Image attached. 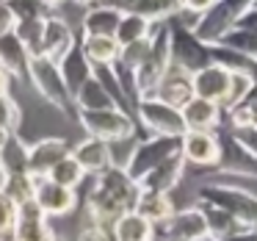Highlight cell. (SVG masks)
<instances>
[{
	"mask_svg": "<svg viewBox=\"0 0 257 241\" xmlns=\"http://www.w3.org/2000/svg\"><path fill=\"white\" fill-rule=\"evenodd\" d=\"M139 200V183L127 175V169L111 164L105 172L94 175V189L86 197V211L91 216V224L111 233L113 222L124 211H133Z\"/></svg>",
	"mask_w": 257,
	"mask_h": 241,
	"instance_id": "cell-1",
	"label": "cell"
},
{
	"mask_svg": "<svg viewBox=\"0 0 257 241\" xmlns=\"http://www.w3.org/2000/svg\"><path fill=\"white\" fill-rule=\"evenodd\" d=\"M169 67H172L169 25H166V20H161V23H152L150 50H147L144 61L136 67V95H139V97H152Z\"/></svg>",
	"mask_w": 257,
	"mask_h": 241,
	"instance_id": "cell-2",
	"label": "cell"
},
{
	"mask_svg": "<svg viewBox=\"0 0 257 241\" xmlns=\"http://www.w3.org/2000/svg\"><path fill=\"white\" fill-rule=\"evenodd\" d=\"M199 200L224 208L232 219H238L243 227L257 230V194L238 183H202Z\"/></svg>",
	"mask_w": 257,
	"mask_h": 241,
	"instance_id": "cell-3",
	"label": "cell"
},
{
	"mask_svg": "<svg viewBox=\"0 0 257 241\" xmlns=\"http://www.w3.org/2000/svg\"><path fill=\"white\" fill-rule=\"evenodd\" d=\"M25 78H31V84H34V89L39 92L42 97H45L47 103H50L53 108H58L61 114H75V106H72V97H69L67 92V84H64L61 78V69H58V64L53 61V58L47 56H31L28 61V75Z\"/></svg>",
	"mask_w": 257,
	"mask_h": 241,
	"instance_id": "cell-4",
	"label": "cell"
},
{
	"mask_svg": "<svg viewBox=\"0 0 257 241\" xmlns=\"http://www.w3.org/2000/svg\"><path fill=\"white\" fill-rule=\"evenodd\" d=\"M169 50H172V64H177L185 72H196V69L210 64V50L207 45L180 20L169 17Z\"/></svg>",
	"mask_w": 257,
	"mask_h": 241,
	"instance_id": "cell-5",
	"label": "cell"
},
{
	"mask_svg": "<svg viewBox=\"0 0 257 241\" xmlns=\"http://www.w3.org/2000/svg\"><path fill=\"white\" fill-rule=\"evenodd\" d=\"M249 6H251V0H213V6L199 14V20L194 23L191 31H194L205 45L218 42L221 34H227Z\"/></svg>",
	"mask_w": 257,
	"mask_h": 241,
	"instance_id": "cell-6",
	"label": "cell"
},
{
	"mask_svg": "<svg viewBox=\"0 0 257 241\" xmlns=\"http://www.w3.org/2000/svg\"><path fill=\"white\" fill-rule=\"evenodd\" d=\"M83 125V130L94 139L105 141H124L136 133L133 114H124L122 108H97V111H75Z\"/></svg>",
	"mask_w": 257,
	"mask_h": 241,
	"instance_id": "cell-7",
	"label": "cell"
},
{
	"mask_svg": "<svg viewBox=\"0 0 257 241\" xmlns=\"http://www.w3.org/2000/svg\"><path fill=\"white\" fill-rule=\"evenodd\" d=\"M174 152H180V136H150V139H144L141 144L133 147V152L124 161V169L139 183L152 167H158Z\"/></svg>",
	"mask_w": 257,
	"mask_h": 241,
	"instance_id": "cell-8",
	"label": "cell"
},
{
	"mask_svg": "<svg viewBox=\"0 0 257 241\" xmlns=\"http://www.w3.org/2000/svg\"><path fill=\"white\" fill-rule=\"evenodd\" d=\"M136 114L141 117L144 128L152 136H183L185 133V122H183L180 108L169 106V103L158 100V97H139Z\"/></svg>",
	"mask_w": 257,
	"mask_h": 241,
	"instance_id": "cell-9",
	"label": "cell"
},
{
	"mask_svg": "<svg viewBox=\"0 0 257 241\" xmlns=\"http://www.w3.org/2000/svg\"><path fill=\"white\" fill-rule=\"evenodd\" d=\"M155 235L163 241H207V222L199 205H191L155 224Z\"/></svg>",
	"mask_w": 257,
	"mask_h": 241,
	"instance_id": "cell-10",
	"label": "cell"
},
{
	"mask_svg": "<svg viewBox=\"0 0 257 241\" xmlns=\"http://www.w3.org/2000/svg\"><path fill=\"white\" fill-rule=\"evenodd\" d=\"M218 172L227 178H246V180H257V152H251L243 141L235 133L218 136Z\"/></svg>",
	"mask_w": 257,
	"mask_h": 241,
	"instance_id": "cell-11",
	"label": "cell"
},
{
	"mask_svg": "<svg viewBox=\"0 0 257 241\" xmlns=\"http://www.w3.org/2000/svg\"><path fill=\"white\" fill-rule=\"evenodd\" d=\"M14 241H53L56 233L50 227V216H45L39 205L34 200L17 205V222L12 227Z\"/></svg>",
	"mask_w": 257,
	"mask_h": 241,
	"instance_id": "cell-12",
	"label": "cell"
},
{
	"mask_svg": "<svg viewBox=\"0 0 257 241\" xmlns=\"http://www.w3.org/2000/svg\"><path fill=\"white\" fill-rule=\"evenodd\" d=\"M34 202L45 211V216H61V213H69L75 205H78V194L75 189H67V186L56 183L45 175V178H34Z\"/></svg>",
	"mask_w": 257,
	"mask_h": 241,
	"instance_id": "cell-13",
	"label": "cell"
},
{
	"mask_svg": "<svg viewBox=\"0 0 257 241\" xmlns=\"http://www.w3.org/2000/svg\"><path fill=\"white\" fill-rule=\"evenodd\" d=\"M180 152L185 161L196 164V167H218V136L213 130H185L180 136Z\"/></svg>",
	"mask_w": 257,
	"mask_h": 241,
	"instance_id": "cell-14",
	"label": "cell"
},
{
	"mask_svg": "<svg viewBox=\"0 0 257 241\" xmlns=\"http://www.w3.org/2000/svg\"><path fill=\"white\" fill-rule=\"evenodd\" d=\"M185 172V158L183 152H174L166 161H161L158 167H152L144 178L139 180V191H155V194H169L174 186L183 180Z\"/></svg>",
	"mask_w": 257,
	"mask_h": 241,
	"instance_id": "cell-15",
	"label": "cell"
},
{
	"mask_svg": "<svg viewBox=\"0 0 257 241\" xmlns=\"http://www.w3.org/2000/svg\"><path fill=\"white\" fill-rule=\"evenodd\" d=\"M102 6L116 9L119 14H139L150 23H161L180 14V0H100Z\"/></svg>",
	"mask_w": 257,
	"mask_h": 241,
	"instance_id": "cell-16",
	"label": "cell"
},
{
	"mask_svg": "<svg viewBox=\"0 0 257 241\" xmlns=\"http://www.w3.org/2000/svg\"><path fill=\"white\" fill-rule=\"evenodd\" d=\"M72 147L67 144L58 136H50V139H39L34 144H28V175L31 178H45L50 172V167L64 158Z\"/></svg>",
	"mask_w": 257,
	"mask_h": 241,
	"instance_id": "cell-17",
	"label": "cell"
},
{
	"mask_svg": "<svg viewBox=\"0 0 257 241\" xmlns=\"http://www.w3.org/2000/svg\"><path fill=\"white\" fill-rule=\"evenodd\" d=\"M75 155V161L83 167V172L86 175H100V172H105L108 167L113 164V147H111V141H105V139H94V136H89L86 141H80L75 150H69Z\"/></svg>",
	"mask_w": 257,
	"mask_h": 241,
	"instance_id": "cell-18",
	"label": "cell"
},
{
	"mask_svg": "<svg viewBox=\"0 0 257 241\" xmlns=\"http://www.w3.org/2000/svg\"><path fill=\"white\" fill-rule=\"evenodd\" d=\"M158 100L169 103V106L174 108H183L185 103L194 97V86H191V72H185V69H180L177 64H172V67L166 69V75L161 78V84H158L155 95Z\"/></svg>",
	"mask_w": 257,
	"mask_h": 241,
	"instance_id": "cell-19",
	"label": "cell"
},
{
	"mask_svg": "<svg viewBox=\"0 0 257 241\" xmlns=\"http://www.w3.org/2000/svg\"><path fill=\"white\" fill-rule=\"evenodd\" d=\"M75 34L72 28H69L67 23H64L61 17H53V14H47L45 17V25H42V56L53 58V61H58V58L64 56V53L69 50V47L75 45Z\"/></svg>",
	"mask_w": 257,
	"mask_h": 241,
	"instance_id": "cell-20",
	"label": "cell"
},
{
	"mask_svg": "<svg viewBox=\"0 0 257 241\" xmlns=\"http://www.w3.org/2000/svg\"><path fill=\"white\" fill-rule=\"evenodd\" d=\"M28 61H31V53L25 50V45L14 34V28L0 34V69L9 78H25L28 75Z\"/></svg>",
	"mask_w": 257,
	"mask_h": 241,
	"instance_id": "cell-21",
	"label": "cell"
},
{
	"mask_svg": "<svg viewBox=\"0 0 257 241\" xmlns=\"http://www.w3.org/2000/svg\"><path fill=\"white\" fill-rule=\"evenodd\" d=\"M229 84V72L218 64H207V67L191 72V86H194V95L196 97H205V100L218 103L227 92Z\"/></svg>",
	"mask_w": 257,
	"mask_h": 241,
	"instance_id": "cell-22",
	"label": "cell"
},
{
	"mask_svg": "<svg viewBox=\"0 0 257 241\" xmlns=\"http://www.w3.org/2000/svg\"><path fill=\"white\" fill-rule=\"evenodd\" d=\"M56 64H58V69H61V78H64V84H67L69 97H72L75 92L91 78V64H89V58L83 56V50H80L78 42H75V45L69 47Z\"/></svg>",
	"mask_w": 257,
	"mask_h": 241,
	"instance_id": "cell-23",
	"label": "cell"
},
{
	"mask_svg": "<svg viewBox=\"0 0 257 241\" xmlns=\"http://www.w3.org/2000/svg\"><path fill=\"white\" fill-rule=\"evenodd\" d=\"M180 114H183L185 130H216L218 119H221L218 103L205 100V97H196V95L180 108Z\"/></svg>",
	"mask_w": 257,
	"mask_h": 241,
	"instance_id": "cell-24",
	"label": "cell"
},
{
	"mask_svg": "<svg viewBox=\"0 0 257 241\" xmlns=\"http://www.w3.org/2000/svg\"><path fill=\"white\" fill-rule=\"evenodd\" d=\"M199 211L207 222V241H221V238H229V235L246 230L243 224L229 216L224 208L213 205V202H207V200H199Z\"/></svg>",
	"mask_w": 257,
	"mask_h": 241,
	"instance_id": "cell-25",
	"label": "cell"
},
{
	"mask_svg": "<svg viewBox=\"0 0 257 241\" xmlns=\"http://www.w3.org/2000/svg\"><path fill=\"white\" fill-rule=\"evenodd\" d=\"M111 238L113 241H152L155 238V227H152L139 211H124L122 216L113 222Z\"/></svg>",
	"mask_w": 257,
	"mask_h": 241,
	"instance_id": "cell-26",
	"label": "cell"
},
{
	"mask_svg": "<svg viewBox=\"0 0 257 241\" xmlns=\"http://www.w3.org/2000/svg\"><path fill=\"white\" fill-rule=\"evenodd\" d=\"M0 172L3 175L28 172V144L17 136V130L9 133L3 147H0Z\"/></svg>",
	"mask_w": 257,
	"mask_h": 241,
	"instance_id": "cell-27",
	"label": "cell"
},
{
	"mask_svg": "<svg viewBox=\"0 0 257 241\" xmlns=\"http://www.w3.org/2000/svg\"><path fill=\"white\" fill-rule=\"evenodd\" d=\"M122 14L111 6H91L83 14V36H113Z\"/></svg>",
	"mask_w": 257,
	"mask_h": 241,
	"instance_id": "cell-28",
	"label": "cell"
},
{
	"mask_svg": "<svg viewBox=\"0 0 257 241\" xmlns=\"http://www.w3.org/2000/svg\"><path fill=\"white\" fill-rule=\"evenodd\" d=\"M133 211H139L141 216L147 219V222L155 227V224H161L163 219H169L174 213L172 208V200H169V194H155V191H139V200H136V208Z\"/></svg>",
	"mask_w": 257,
	"mask_h": 241,
	"instance_id": "cell-29",
	"label": "cell"
},
{
	"mask_svg": "<svg viewBox=\"0 0 257 241\" xmlns=\"http://www.w3.org/2000/svg\"><path fill=\"white\" fill-rule=\"evenodd\" d=\"M257 86V78L254 72H229V84H227V92L224 97L218 100V108L221 111H232L235 106L249 100V95L254 92Z\"/></svg>",
	"mask_w": 257,
	"mask_h": 241,
	"instance_id": "cell-30",
	"label": "cell"
},
{
	"mask_svg": "<svg viewBox=\"0 0 257 241\" xmlns=\"http://www.w3.org/2000/svg\"><path fill=\"white\" fill-rule=\"evenodd\" d=\"M72 106L75 111H97V108H116L113 100L108 97V92L100 86V81L91 75L83 86L72 95Z\"/></svg>",
	"mask_w": 257,
	"mask_h": 241,
	"instance_id": "cell-31",
	"label": "cell"
},
{
	"mask_svg": "<svg viewBox=\"0 0 257 241\" xmlns=\"http://www.w3.org/2000/svg\"><path fill=\"white\" fill-rule=\"evenodd\" d=\"M78 45L83 50V56L89 58L91 67L94 64H113L119 56V45L113 36H83Z\"/></svg>",
	"mask_w": 257,
	"mask_h": 241,
	"instance_id": "cell-32",
	"label": "cell"
},
{
	"mask_svg": "<svg viewBox=\"0 0 257 241\" xmlns=\"http://www.w3.org/2000/svg\"><path fill=\"white\" fill-rule=\"evenodd\" d=\"M91 75H94V78L100 81V86L108 92V97L113 100V106L122 108L124 114H133L130 100H127V95H124V89H122V81L116 78L113 64H94V67H91Z\"/></svg>",
	"mask_w": 257,
	"mask_h": 241,
	"instance_id": "cell-33",
	"label": "cell"
},
{
	"mask_svg": "<svg viewBox=\"0 0 257 241\" xmlns=\"http://www.w3.org/2000/svg\"><path fill=\"white\" fill-rule=\"evenodd\" d=\"M207 50H210V64H218V67H224L227 72H254L257 69V64H251L243 53L232 50V47H227V45L210 42Z\"/></svg>",
	"mask_w": 257,
	"mask_h": 241,
	"instance_id": "cell-34",
	"label": "cell"
},
{
	"mask_svg": "<svg viewBox=\"0 0 257 241\" xmlns=\"http://www.w3.org/2000/svg\"><path fill=\"white\" fill-rule=\"evenodd\" d=\"M152 34V23L147 17H139V14H122L119 17V25L113 31V39L116 45H130V42H139V39H147Z\"/></svg>",
	"mask_w": 257,
	"mask_h": 241,
	"instance_id": "cell-35",
	"label": "cell"
},
{
	"mask_svg": "<svg viewBox=\"0 0 257 241\" xmlns=\"http://www.w3.org/2000/svg\"><path fill=\"white\" fill-rule=\"evenodd\" d=\"M218 45L232 47V50L243 53L251 64H257V28H240V25H232L227 34H221Z\"/></svg>",
	"mask_w": 257,
	"mask_h": 241,
	"instance_id": "cell-36",
	"label": "cell"
},
{
	"mask_svg": "<svg viewBox=\"0 0 257 241\" xmlns=\"http://www.w3.org/2000/svg\"><path fill=\"white\" fill-rule=\"evenodd\" d=\"M47 178H50V180H56V183H61V186H67V189H78V186L83 183L86 172H83V167H80V164L75 161V155H72V152H67V155H64V158H58V161L50 167Z\"/></svg>",
	"mask_w": 257,
	"mask_h": 241,
	"instance_id": "cell-37",
	"label": "cell"
},
{
	"mask_svg": "<svg viewBox=\"0 0 257 241\" xmlns=\"http://www.w3.org/2000/svg\"><path fill=\"white\" fill-rule=\"evenodd\" d=\"M34 178L28 172H17V175H3V183L0 191L14 202V205H23V202L34 200Z\"/></svg>",
	"mask_w": 257,
	"mask_h": 241,
	"instance_id": "cell-38",
	"label": "cell"
},
{
	"mask_svg": "<svg viewBox=\"0 0 257 241\" xmlns=\"http://www.w3.org/2000/svg\"><path fill=\"white\" fill-rule=\"evenodd\" d=\"M42 25H45V20L14 23V34L20 36V42L25 45V50H28L31 56H39V50H42Z\"/></svg>",
	"mask_w": 257,
	"mask_h": 241,
	"instance_id": "cell-39",
	"label": "cell"
},
{
	"mask_svg": "<svg viewBox=\"0 0 257 241\" xmlns=\"http://www.w3.org/2000/svg\"><path fill=\"white\" fill-rule=\"evenodd\" d=\"M9 9H12L14 20L17 23H28V20H45L50 14V9L42 3V0H9Z\"/></svg>",
	"mask_w": 257,
	"mask_h": 241,
	"instance_id": "cell-40",
	"label": "cell"
},
{
	"mask_svg": "<svg viewBox=\"0 0 257 241\" xmlns=\"http://www.w3.org/2000/svg\"><path fill=\"white\" fill-rule=\"evenodd\" d=\"M20 119H23L20 106L9 97V92H0V128L14 133V130L20 128Z\"/></svg>",
	"mask_w": 257,
	"mask_h": 241,
	"instance_id": "cell-41",
	"label": "cell"
},
{
	"mask_svg": "<svg viewBox=\"0 0 257 241\" xmlns=\"http://www.w3.org/2000/svg\"><path fill=\"white\" fill-rule=\"evenodd\" d=\"M14 222H17V205H14L3 191H0V235L12 233Z\"/></svg>",
	"mask_w": 257,
	"mask_h": 241,
	"instance_id": "cell-42",
	"label": "cell"
},
{
	"mask_svg": "<svg viewBox=\"0 0 257 241\" xmlns=\"http://www.w3.org/2000/svg\"><path fill=\"white\" fill-rule=\"evenodd\" d=\"M227 114H229V122H232V128H235V130H240V128H249V125H251L249 106H246V103H240V106H235L232 111H227Z\"/></svg>",
	"mask_w": 257,
	"mask_h": 241,
	"instance_id": "cell-43",
	"label": "cell"
},
{
	"mask_svg": "<svg viewBox=\"0 0 257 241\" xmlns=\"http://www.w3.org/2000/svg\"><path fill=\"white\" fill-rule=\"evenodd\" d=\"M78 241H113L111 233H105L102 227H97V224H89V227H83L78 233Z\"/></svg>",
	"mask_w": 257,
	"mask_h": 241,
	"instance_id": "cell-44",
	"label": "cell"
},
{
	"mask_svg": "<svg viewBox=\"0 0 257 241\" xmlns=\"http://www.w3.org/2000/svg\"><path fill=\"white\" fill-rule=\"evenodd\" d=\"M213 6V0H180V12H191V14H202Z\"/></svg>",
	"mask_w": 257,
	"mask_h": 241,
	"instance_id": "cell-45",
	"label": "cell"
},
{
	"mask_svg": "<svg viewBox=\"0 0 257 241\" xmlns=\"http://www.w3.org/2000/svg\"><path fill=\"white\" fill-rule=\"evenodd\" d=\"M235 136H238V139L243 141V144L249 147L251 152H257V130L251 128V125H249V128H240V130H235Z\"/></svg>",
	"mask_w": 257,
	"mask_h": 241,
	"instance_id": "cell-46",
	"label": "cell"
},
{
	"mask_svg": "<svg viewBox=\"0 0 257 241\" xmlns=\"http://www.w3.org/2000/svg\"><path fill=\"white\" fill-rule=\"evenodd\" d=\"M14 14H12V9H9V3H0V34H6V31H12L14 28Z\"/></svg>",
	"mask_w": 257,
	"mask_h": 241,
	"instance_id": "cell-47",
	"label": "cell"
},
{
	"mask_svg": "<svg viewBox=\"0 0 257 241\" xmlns=\"http://www.w3.org/2000/svg\"><path fill=\"white\" fill-rule=\"evenodd\" d=\"M235 25H240V28H257V6L246 9L243 14H240V20Z\"/></svg>",
	"mask_w": 257,
	"mask_h": 241,
	"instance_id": "cell-48",
	"label": "cell"
},
{
	"mask_svg": "<svg viewBox=\"0 0 257 241\" xmlns=\"http://www.w3.org/2000/svg\"><path fill=\"white\" fill-rule=\"evenodd\" d=\"M246 106H249V117H251V128L257 130V97H251V100H246Z\"/></svg>",
	"mask_w": 257,
	"mask_h": 241,
	"instance_id": "cell-49",
	"label": "cell"
},
{
	"mask_svg": "<svg viewBox=\"0 0 257 241\" xmlns=\"http://www.w3.org/2000/svg\"><path fill=\"white\" fill-rule=\"evenodd\" d=\"M9 84H12V78L0 69V92H9Z\"/></svg>",
	"mask_w": 257,
	"mask_h": 241,
	"instance_id": "cell-50",
	"label": "cell"
},
{
	"mask_svg": "<svg viewBox=\"0 0 257 241\" xmlns=\"http://www.w3.org/2000/svg\"><path fill=\"white\" fill-rule=\"evenodd\" d=\"M42 3H45L47 9H53V6H58V3H64V0H42Z\"/></svg>",
	"mask_w": 257,
	"mask_h": 241,
	"instance_id": "cell-51",
	"label": "cell"
},
{
	"mask_svg": "<svg viewBox=\"0 0 257 241\" xmlns=\"http://www.w3.org/2000/svg\"><path fill=\"white\" fill-rule=\"evenodd\" d=\"M6 136H9V130H3V128H0V147H3V141H6Z\"/></svg>",
	"mask_w": 257,
	"mask_h": 241,
	"instance_id": "cell-52",
	"label": "cell"
},
{
	"mask_svg": "<svg viewBox=\"0 0 257 241\" xmlns=\"http://www.w3.org/2000/svg\"><path fill=\"white\" fill-rule=\"evenodd\" d=\"M75 3H80V6H89V3H94V0H75Z\"/></svg>",
	"mask_w": 257,
	"mask_h": 241,
	"instance_id": "cell-53",
	"label": "cell"
},
{
	"mask_svg": "<svg viewBox=\"0 0 257 241\" xmlns=\"http://www.w3.org/2000/svg\"><path fill=\"white\" fill-rule=\"evenodd\" d=\"M251 6H257V0H251ZM251 6H249V9H251Z\"/></svg>",
	"mask_w": 257,
	"mask_h": 241,
	"instance_id": "cell-54",
	"label": "cell"
},
{
	"mask_svg": "<svg viewBox=\"0 0 257 241\" xmlns=\"http://www.w3.org/2000/svg\"><path fill=\"white\" fill-rule=\"evenodd\" d=\"M53 241H64V238H58V235H56V238H53Z\"/></svg>",
	"mask_w": 257,
	"mask_h": 241,
	"instance_id": "cell-55",
	"label": "cell"
},
{
	"mask_svg": "<svg viewBox=\"0 0 257 241\" xmlns=\"http://www.w3.org/2000/svg\"><path fill=\"white\" fill-rule=\"evenodd\" d=\"M0 3H9V0H0Z\"/></svg>",
	"mask_w": 257,
	"mask_h": 241,
	"instance_id": "cell-56",
	"label": "cell"
},
{
	"mask_svg": "<svg viewBox=\"0 0 257 241\" xmlns=\"http://www.w3.org/2000/svg\"><path fill=\"white\" fill-rule=\"evenodd\" d=\"M0 241H3V238H0Z\"/></svg>",
	"mask_w": 257,
	"mask_h": 241,
	"instance_id": "cell-57",
	"label": "cell"
}]
</instances>
